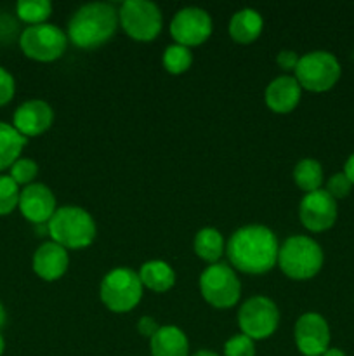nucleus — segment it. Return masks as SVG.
I'll return each instance as SVG.
<instances>
[{
  "mask_svg": "<svg viewBox=\"0 0 354 356\" xmlns=\"http://www.w3.org/2000/svg\"><path fill=\"white\" fill-rule=\"evenodd\" d=\"M47 233L52 242L59 243L66 250L85 249L96 240V219L83 207L65 205L58 207L47 222Z\"/></svg>",
  "mask_w": 354,
  "mask_h": 356,
  "instance_id": "nucleus-3",
  "label": "nucleus"
},
{
  "mask_svg": "<svg viewBox=\"0 0 354 356\" xmlns=\"http://www.w3.org/2000/svg\"><path fill=\"white\" fill-rule=\"evenodd\" d=\"M149 351L151 356H189V339L179 327L163 325L149 339Z\"/></svg>",
  "mask_w": 354,
  "mask_h": 356,
  "instance_id": "nucleus-19",
  "label": "nucleus"
},
{
  "mask_svg": "<svg viewBox=\"0 0 354 356\" xmlns=\"http://www.w3.org/2000/svg\"><path fill=\"white\" fill-rule=\"evenodd\" d=\"M294 181L304 193L321 190V184L325 181L323 167L314 159H302L294 167Z\"/></svg>",
  "mask_w": 354,
  "mask_h": 356,
  "instance_id": "nucleus-23",
  "label": "nucleus"
},
{
  "mask_svg": "<svg viewBox=\"0 0 354 356\" xmlns=\"http://www.w3.org/2000/svg\"><path fill=\"white\" fill-rule=\"evenodd\" d=\"M68 35L58 24L42 23L24 28L19 37V47L33 61L52 63L65 54Z\"/></svg>",
  "mask_w": 354,
  "mask_h": 356,
  "instance_id": "nucleus-8",
  "label": "nucleus"
},
{
  "mask_svg": "<svg viewBox=\"0 0 354 356\" xmlns=\"http://www.w3.org/2000/svg\"><path fill=\"white\" fill-rule=\"evenodd\" d=\"M35 275L45 282H56L62 278L69 266V254L65 247L56 242H44L31 259Z\"/></svg>",
  "mask_w": 354,
  "mask_h": 356,
  "instance_id": "nucleus-16",
  "label": "nucleus"
},
{
  "mask_svg": "<svg viewBox=\"0 0 354 356\" xmlns=\"http://www.w3.org/2000/svg\"><path fill=\"white\" fill-rule=\"evenodd\" d=\"M321 356H347V355L344 353L342 350H339V348H328V350H326Z\"/></svg>",
  "mask_w": 354,
  "mask_h": 356,
  "instance_id": "nucleus-34",
  "label": "nucleus"
},
{
  "mask_svg": "<svg viewBox=\"0 0 354 356\" xmlns=\"http://www.w3.org/2000/svg\"><path fill=\"white\" fill-rule=\"evenodd\" d=\"M295 346L304 356H321L330 348V325L325 316L309 312L297 318L294 327Z\"/></svg>",
  "mask_w": 354,
  "mask_h": 356,
  "instance_id": "nucleus-13",
  "label": "nucleus"
},
{
  "mask_svg": "<svg viewBox=\"0 0 354 356\" xmlns=\"http://www.w3.org/2000/svg\"><path fill=\"white\" fill-rule=\"evenodd\" d=\"M298 59H301V56H298L297 52L292 51V49H283V51L278 52L276 65L280 66L283 72H295V68H297L298 65Z\"/></svg>",
  "mask_w": 354,
  "mask_h": 356,
  "instance_id": "nucleus-31",
  "label": "nucleus"
},
{
  "mask_svg": "<svg viewBox=\"0 0 354 356\" xmlns=\"http://www.w3.org/2000/svg\"><path fill=\"white\" fill-rule=\"evenodd\" d=\"M6 323H7V312H6V308H3L2 302H0V330L6 327Z\"/></svg>",
  "mask_w": 354,
  "mask_h": 356,
  "instance_id": "nucleus-35",
  "label": "nucleus"
},
{
  "mask_svg": "<svg viewBox=\"0 0 354 356\" xmlns=\"http://www.w3.org/2000/svg\"><path fill=\"white\" fill-rule=\"evenodd\" d=\"M191 356H219L215 351H210V350H200L196 351V353H193Z\"/></svg>",
  "mask_w": 354,
  "mask_h": 356,
  "instance_id": "nucleus-36",
  "label": "nucleus"
},
{
  "mask_svg": "<svg viewBox=\"0 0 354 356\" xmlns=\"http://www.w3.org/2000/svg\"><path fill=\"white\" fill-rule=\"evenodd\" d=\"M160 327L162 325H160L153 316L144 315L137 320V332L141 334L142 337H148V339H151V337L158 332Z\"/></svg>",
  "mask_w": 354,
  "mask_h": 356,
  "instance_id": "nucleus-32",
  "label": "nucleus"
},
{
  "mask_svg": "<svg viewBox=\"0 0 354 356\" xmlns=\"http://www.w3.org/2000/svg\"><path fill=\"white\" fill-rule=\"evenodd\" d=\"M264 30V17L259 10L252 9V7H245V9L236 10L231 16L228 24L229 37L236 42V44H252L260 37Z\"/></svg>",
  "mask_w": 354,
  "mask_h": 356,
  "instance_id": "nucleus-18",
  "label": "nucleus"
},
{
  "mask_svg": "<svg viewBox=\"0 0 354 356\" xmlns=\"http://www.w3.org/2000/svg\"><path fill=\"white\" fill-rule=\"evenodd\" d=\"M21 190L10 176H0V216H7L19 205Z\"/></svg>",
  "mask_w": 354,
  "mask_h": 356,
  "instance_id": "nucleus-26",
  "label": "nucleus"
},
{
  "mask_svg": "<svg viewBox=\"0 0 354 356\" xmlns=\"http://www.w3.org/2000/svg\"><path fill=\"white\" fill-rule=\"evenodd\" d=\"M325 254L321 245L307 235L288 236L278 250V266L292 280H311L321 271Z\"/></svg>",
  "mask_w": 354,
  "mask_h": 356,
  "instance_id": "nucleus-4",
  "label": "nucleus"
},
{
  "mask_svg": "<svg viewBox=\"0 0 354 356\" xmlns=\"http://www.w3.org/2000/svg\"><path fill=\"white\" fill-rule=\"evenodd\" d=\"M193 249L194 254L200 257L201 261L208 264L219 263V259L222 257V254L226 252V242L224 236L219 229L207 226V228H201L200 232L194 235L193 240Z\"/></svg>",
  "mask_w": 354,
  "mask_h": 356,
  "instance_id": "nucleus-21",
  "label": "nucleus"
},
{
  "mask_svg": "<svg viewBox=\"0 0 354 356\" xmlns=\"http://www.w3.org/2000/svg\"><path fill=\"white\" fill-rule=\"evenodd\" d=\"M238 325L242 334L252 341H264L278 330L280 309L273 299L253 296L239 306Z\"/></svg>",
  "mask_w": 354,
  "mask_h": 356,
  "instance_id": "nucleus-10",
  "label": "nucleus"
},
{
  "mask_svg": "<svg viewBox=\"0 0 354 356\" xmlns=\"http://www.w3.org/2000/svg\"><path fill=\"white\" fill-rule=\"evenodd\" d=\"M342 68L335 54L328 51L305 52L298 59L294 76L302 89L309 92H326L340 80Z\"/></svg>",
  "mask_w": 354,
  "mask_h": 356,
  "instance_id": "nucleus-7",
  "label": "nucleus"
},
{
  "mask_svg": "<svg viewBox=\"0 0 354 356\" xmlns=\"http://www.w3.org/2000/svg\"><path fill=\"white\" fill-rule=\"evenodd\" d=\"M302 97V87L292 75H280L271 80L264 92L267 108L274 113L287 115L298 106Z\"/></svg>",
  "mask_w": 354,
  "mask_h": 356,
  "instance_id": "nucleus-17",
  "label": "nucleus"
},
{
  "mask_svg": "<svg viewBox=\"0 0 354 356\" xmlns=\"http://www.w3.org/2000/svg\"><path fill=\"white\" fill-rule=\"evenodd\" d=\"M214 23L210 14L201 7H184L174 14L170 21V35L176 44L186 45V47H196L205 44L210 38Z\"/></svg>",
  "mask_w": 354,
  "mask_h": 356,
  "instance_id": "nucleus-11",
  "label": "nucleus"
},
{
  "mask_svg": "<svg viewBox=\"0 0 354 356\" xmlns=\"http://www.w3.org/2000/svg\"><path fill=\"white\" fill-rule=\"evenodd\" d=\"M351 190H353V183L347 179V176L344 172L333 174V176L326 181L325 191L330 195V197L335 198V200H342V198H346L347 195L351 193Z\"/></svg>",
  "mask_w": 354,
  "mask_h": 356,
  "instance_id": "nucleus-29",
  "label": "nucleus"
},
{
  "mask_svg": "<svg viewBox=\"0 0 354 356\" xmlns=\"http://www.w3.org/2000/svg\"><path fill=\"white\" fill-rule=\"evenodd\" d=\"M26 143L28 139L19 134L12 125L0 122V172L12 167Z\"/></svg>",
  "mask_w": 354,
  "mask_h": 356,
  "instance_id": "nucleus-22",
  "label": "nucleus"
},
{
  "mask_svg": "<svg viewBox=\"0 0 354 356\" xmlns=\"http://www.w3.org/2000/svg\"><path fill=\"white\" fill-rule=\"evenodd\" d=\"M339 216L337 200L325 190L305 193L298 204V219L302 226L312 233H323L332 228Z\"/></svg>",
  "mask_w": 354,
  "mask_h": 356,
  "instance_id": "nucleus-12",
  "label": "nucleus"
},
{
  "mask_svg": "<svg viewBox=\"0 0 354 356\" xmlns=\"http://www.w3.org/2000/svg\"><path fill=\"white\" fill-rule=\"evenodd\" d=\"M54 124V110L44 99H28L17 106L12 117V127L24 138L47 132Z\"/></svg>",
  "mask_w": 354,
  "mask_h": 356,
  "instance_id": "nucleus-14",
  "label": "nucleus"
},
{
  "mask_svg": "<svg viewBox=\"0 0 354 356\" xmlns=\"http://www.w3.org/2000/svg\"><path fill=\"white\" fill-rule=\"evenodd\" d=\"M3 351H6V341H3L2 334H0V356L3 355Z\"/></svg>",
  "mask_w": 354,
  "mask_h": 356,
  "instance_id": "nucleus-37",
  "label": "nucleus"
},
{
  "mask_svg": "<svg viewBox=\"0 0 354 356\" xmlns=\"http://www.w3.org/2000/svg\"><path fill=\"white\" fill-rule=\"evenodd\" d=\"M17 17L30 26L42 24L51 17L52 3L49 0H19L16 3Z\"/></svg>",
  "mask_w": 354,
  "mask_h": 356,
  "instance_id": "nucleus-25",
  "label": "nucleus"
},
{
  "mask_svg": "<svg viewBox=\"0 0 354 356\" xmlns=\"http://www.w3.org/2000/svg\"><path fill=\"white\" fill-rule=\"evenodd\" d=\"M10 177L17 186H30L38 176V163L31 159H17L10 167Z\"/></svg>",
  "mask_w": 354,
  "mask_h": 356,
  "instance_id": "nucleus-27",
  "label": "nucleus"
},
{
  "mask_svg": "<svg viewBox=\"0 0 354 356\" xmlns=\"http://www.w3.org/2000/svg\"><path fill=\"white\" fill-rule=\"evenodd\" d=\"M276 233L264 225H246L226 242V254L235 270L246 275H266L278 263Z\"/></svg>",
  "mask_w": 354,
  "mask_h": 356,
  "instance_id": "nucleus-1",
  "label": "nucleus"
},
{
  "mask_svg": "<svg viewBox=\"0 0 354 356\" xmlns=\"http://www.w3.org/2000/svg\"><path fill=\"white\" fill-rule=\"evenodd\" d=\"M200 294L212 308L229 309L238 305L242 298V282L231 264H208L198 280Z\"/></svg>",
  "mask_w": 354,
  "mask_h": 356,
  "instance_id": "nucleus-6",
  "label": "nucleus"
},
{
  "mask_svg": "<svg viewBox=\"0 0 354 356\" xmlns=\"http://www.w3.org/2000/svg\"><path fill=\"white\" fill-rule=\"evenodd\" d=\"M118 19L125 33L135 42L155 40L163 26L162 10L149 0H125L118 9Z\"/></svg>",
  "mask_w": 354,
  "mask_h": 356,
  "instance_id": "nucleus-9",
  "label": "nucleus"
},
{
  "mask_svg": "<svg viewBox=\"0 0 354 356\" xmlns=\"http://www.w3.org/2000/svg\"><path fill=\"white\" fill-rule=\"evenodd\" d=\"M139 278L142 282V287L149 289L151 292L156 294H163V292H169L170 289L176 285V271L170 266L167 261L162 259H151L142 263V266L139 268Z\"/></svg>",
  "mask_w": 354,
  "mask_h": 356,
  "instance_id": "nucleus-20",
  "label": "nucleus"
},
{
  "mask_svg": "<svg viewBox=\"0 0 354 356\" xmlns=\"http://www.w3.org/2000/svg\"><path fill=\"white\" fill-rule=\"evenodd\" d=\"M17 209L23 218L33 225H47L58 211V205L51 188L42 183H33L21 190Z\"/></svg>",
  "mask_w": 354,
  "mask_h": 356,
  "instance_id": "nucleus-15",
  "label": "nucleus"
},
{
  "mask_svg": "<svg viewBox=\"0 0 354 356\" xmlns=\"http://www.w3.org/2000/svg\"><path fill=\"white\" fill-rule=\"evenodd\" d=\"M224 356H255V341L245 334H236L226 341Z\"/></svg>",
  "mask_w": 354,
  "mask_h": 356,
  "instance_id": "nucleus-28",
  "label": "nucleus"
},
{
  "mask_svg": "<svg viewBox=\"0 0 354 356\" xmlns=\"http://www.w3.org/2000/svg\"><path fill=\"white\" fill-rule=\"evenodd\" d=\"M162 63L169 73H172V75H183L193 65V52L186 45L172 44L163 51Z\"/></svg>",
  "mask_w": 354,
  "mask_h": 356,
  "instance_id": "nucleus-24",
  "label": "nucleus"
},
{
  "mask_svg": "<svg viewBox=\"0 0 354 356\" xmlns=\"http://www.w3.org/2000/svg\"><path fill=\"white\" fill-rule=\"evenodd\" d=\"M120 19L113 3L90 2L78 7L68 23V40L80 49H97L111 40Z\"/></svg>",
  "mask_w": 354,
  "mask_h": 356,
  "instance_id": "nucleus-2",
  "label": "nucleus"
},
{
  "mask_svg": "<svg viewBox=\"0 0 354 356\" xmlns=\"http://www.w3.org/2000/svg\"><path fill=\"white\" fill-rule=\"evenodd\" d=\"M16 92V80L7 72L3 66H0V106L9 103Z\"/></svg>",
  "mask_w": 354,
  "mask_h": 356,
  "instance_id": "nucleus-30",
  "label": "nucleus"
},
{
  "mask_svg": "<svg viewBox=\"0 0 354 356\" xmlns=\"http://www.w3.org/2000/svg\"><path fill=\"white\" fill-rule=\"evenodd\" d=\"M144 287L139 273L121 266L108 271L99 285L101 302L113 313H128L141 302Z\"/></svg>",
  "mask_w": 354,
  "mask_h": 356,
  "instance_id": "nucleus-5",
  "label": "nucleus"
},
{
  "mask_svg": "<svg viewBox=\"0 0 354 356\" xmlns=\"http://www.w3.org/2000/svg\"><path fill=\"white\" fill-rule=\"evenodd\" d=\"M344 174H346L347 179H349L354 186V153L346 160V165H344Z\"/></svg>",
  "mask_w": 354,
  "mask_h": 356,
  "instance_id": "nucleus-33",
  "label": "nucleus"
}]
</instances>
